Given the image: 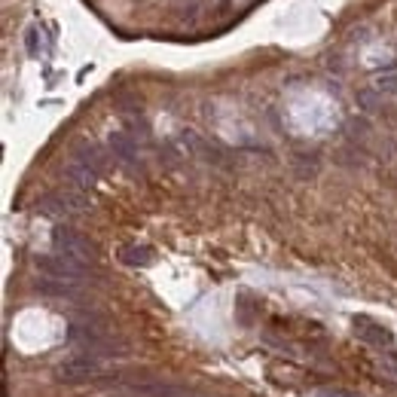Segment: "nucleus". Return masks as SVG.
<instances>
[{
    "instance_id": "obj_1",
    "label": "nucleus",
    "mask_w": 397,
    "mask_h": 397,
    "mask_svg": "<svg viewBox=\"0 0 397 397\" xmlns=\"http://www.w3.org/2000/svg\"><path fill=\"white\" fill-rule=\"evenodd\" d=\"M53 244H55V254L71 257V260L86 263V266H92V263H95V257H98L95 244H92L83 232L71 230V226H58V230L53 232Z\"/></svg>"
},
{
    "instance_id": "obj_2",
    "label": "nucleus",
    "mask_w": 397,
    "mask_h": 397,
    "mask_svg": "<svg viewBox=\"0 0 397 397\" xmlns=\"http://www.w3.org/2000/svg\"><path fill=\"white\" fill-rule=\"evenodd\" d=\"M89 202L80 190H58L37 199V211L46 217H71V214H83Z\"/></svg>"
},
{
    "instance_id": "obj_3",
    "label": "nucleus",
    "mask_w": 397,
    "mask_h": 397,
    "mask_svg": "<svg viewBox=\"0 0 397 397\" xmlns=\"http://www.w3.org/2000/svg\"><path fill=\"white\" fill-rule=\"evenodd\" d=\"M37 269L55 281H67V284H77V281H86L89 278V266L86 263H77L71 257H62V254H43L37 257Z\"/></svg>"
},
{
    "instance_id": "obj_4",
    "label": "nucleus",
    "mask_w": 397,
    "mask_h": 397,
    "mask_svg": "<svg viewBox=\"0 0 397 397\" xmlns=\"http://www.w3.org/2000/svg\"><path fill=\"white\" fill-rule=\"evenodd\" d=\"M98 373V358H92V354H74V358H67L64 364L55 367V379L64 385H77V382H86L89 376Z\"/></svg>"
},
{
    "instance_id": "obj_5",
    "label": "nucleus",
    "mask_w": 397,
    "mask_h": 397,
    "mask_svg": "<svg viewBox=\"0 0 397 397\" xmlns=\"http://www.w3.org/2000/svg\"><path fill=\"white\" fill-rule=\"evenodd\" d=\"M351 327H354V336H358V340L376 345V349H391V345H394V333L388 330V327L379 324V321L367 318V315H358L351 321Z\"/></svg>"
},
{
    "instance_id": "obj_6",
    "label": "nucleus",
    "mask_w": 397,
    "mask_h": 397,
    "mask_svg": "<svg viewBox=\"0 0 397 397\" xmlns=\"http://www.w3.org/2000/svg\"><path fill=\"white\" fill-rule=\"evenodd\" d=\"M64 181L71 183L74 190L86 193V190H92V187L98 183V174L92 172V168H86L83 162H77V159H71V162L64 165Z\"/></svg>"
},
{
    "instance_id": "obj_7",
    "label": "nucleus",
    "mask_w": 397,
    "mask_h": 397,
    "mask_svg": "<svg viewBox=\"0 0 397 397\" xmlns=\"http://www.w3.org/2000/svg\"><path fill=\"white\" fill-rule=\"evenodd\" d=\"M107 144H111V153L120 159L123 165H129V168H138V147L132 144L129 134H123V132H113L111 138H107Z\"/></svg>"
},
{
    "instance_id": "obj_8",
    "label": "nucleus",
    "mask_w": 397,
    "mask_h": 397,
    "mask_svg": "<svg viewBox=\"0 0 397 397\" xmlns=\"http://www.w3.org/2000/svg\"><path fill=\"white\" fill-rule=\"evenodd\" d=\"M74 159H77V162H83L86 168H92L95 174H101V172H104V165H107L104 153H101L98 144H92V141L77 144V150H74Z\"/></svg>"
},
{
    "instance_id": "obj_9",
    "label": "nucleus",
    "mask_w": 397,
    "mask_h": 397,
    "mask_svg": "<svg viewBox=\"0 0 397 397\" xmlns=\"http://www.w3.org/2000/svg\"><path fill=\"white\" fill-rule=\"evenodd\" d=\"M120 263L125 266H153L156 263V251L147 244H125L120 248Z\"/></svg>"
},
{
    "instance_id": "obj_10",
    "label": "nucleus",
    "mask_w": 397,
    "mask_h": 397,
    "mask_svg": "<svg viewBox=\"0 0 397 397\" xmlns=\"http://www.w3.org/2000/svg\"><path fill=\"white\" fill-rule=\"evenodd\" d=\"M37 291L49 293V297H58V300H80L77 287L67 281H37Z\"/></svg>"
},
{
    "instance_id": "obj_11",
    "label": "nucleus",
    "mask_w": 397,
    "mask_h": 397,
    "mask_svg": "<svg viewBox=\"0 0 397 397\" xmlns=\"http://www.w3.org/2000/svg\"><path fill=\"white\" fill-rule=\"evenodd\" d=\"M324 397H364V394H358V391H345V388H327Z\"/></svg>"
},
{
    "instance_id": "obj_12",
    "label": "nucleus",
    "mask_w": 397,
    "mask_h": 397,
    "mask_svg": "<svg viewBox=\"0 0 397 397\" xmlns=\"http://www.w3.org/2000/svg\"><path fill=\"white\" fill-rule=\"evenodd\" d=\"M28 53L37 55V31H28Z\"/></svg>"
},
{
    "instance_id": "obj_13",
    "label": "nucleus",
    "mask_w": 397,
    "mask_h": 397,
    "mask_svg": "<svg viewBox=\"0 0 397 397\" xmlns=\"http://www.w3.org/2000/svg\"><path fill=\"white\" fill-rule=\"evenodd\" d=\"M181 397H202V394H181Z\"/></svg>"
}]
</instances>
